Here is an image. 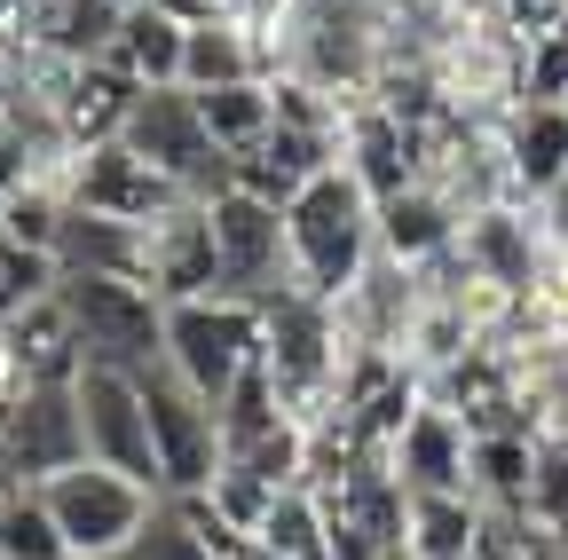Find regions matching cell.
<instances>
[{"mask_svg":"<svg viewBox=\"0 0 568 560\" xmlns=\"http://www.w3.org/2000/svg\"><path fill=\"white\" fill-rule=\"evenodd\" d=\"M182 40H190V24L166 17L159 0H151V9H126V17H119L111 63H119V72H134L142 88H182Z\"/></svg>","mask_w":568,"mask_h":560,"instance_id":"cell-22","label":"cell"},{"mask_svg":"<svg viewBox=\"0 0 568 560\" xmlns=\"http://www.w3.org/2000/svg\"><path fill=\"white\" fill-rule=\"evenodd\" d=\"M205 9H213V17H245V9H253V0H205Z\"/></svg>","mask_w":568,"mask_h":560,"instance_id":"cell-36","label":"cell"},{"mask_svg":"<svg viewBox=\"0 0 568 560\" xmlns=\"http://www.w3.org/2000/svg\"><path fill=\"white\" fill-rule=\"evenodd\" d=\"M379 560H418V552H410V544H387V552H379Z\"/></svg>","mask_w":568,"mask_h":560,"instance_id":"cell-37","label":"cell"},{"mask_svg":"<svg viewBox=\"0 0 568 560\" xmlns=\"http://www.w3.org/2000/svg\"><path fill=\"white\" fill-rule=\"evenodd\" d=\"M0 222H9V190H0Z\"/></svg>","mask_w":568,"mask_h":560,"instance_id":"cell-38","label":"cell"},{"mask_svg":"<svg viewBox=\"0 0 568 560\" xmlns=\"http://www.w3.org/2000/svg\"><path fill=\"white\" fill-rule=\"evenodd\" d=\"M205 126H213V143H222L230 159H245L253 143H268V126H276V88L268 80H237V88H205L197 95Z\"/></svg>","mask_w":568,"mask_h":560,"instance_id":"cell-24","label":"cell"},{"mask_svg":"<svg viewBox=\"0 0 568 560\" xmlns=\"http://www.w3.org/2000/svg\"><path fill=\"white\" fill-rule=\"evenodd\" d=\"M205 498L213 506H222L237 529H261V513L284 498V489H268V481H253V474H237V466H222V474H213V489H205Z\"/></svg>","mask_w":568,"mask_h":560,"instance_id":"cell-33","label":"cell"},{"mask_svg":"<svg viewBox=\"0 0 568 560\" xmlns=\"http://www.w3.org/2000/svg\"><path fill=\"white\" fill-rule=\"evenodd\" d=\"M450 253H458V268L474 276V285L506 293V301H537V285H545V276H552V261H560V245H552L545 214H537V205H521V197L466 214Z\"/></svg>","mask_w":568,"mask_h":560,"instance_id":"cell-9","label":"cell"},{"mask_svg":"<svg viewBox=\"0 0 568 560\" xmlns=\"http://www.w3.org/2000/svg\"><path fill=\"white\" fill-rule=\"evenodd\" d=\"M537 214H545V230H552V245L568 253V174H560V182H552V190L537 197Z\"/></svg>","mask_w":568,"mask_h":560,"instance_id":"cell-35","label":"cell"},{"mask_svg":"<svg viewBox=\"0 0 568 560\" xmlns=\"http://www.w3.org/2000/svg\"><path fill=\"white\" fill-rule=\"evenodd\" d=\"M339 166V134H316V126H268V143H253L245 159H237V190H253V197H268V205H293L316 174H332Z\"/></svg>","mask_w":568,"mask_h":560,"instance_id":"cell-16","label":"cell"},{"mask_svg":"<svg viewBox=\"0 0 568 560\" xmlns=\"http://www.w3.org/2000/svg\"><path fill=\"white\" fill-rule=\"evenodd\" d=\"M71 560H80V552H71Z\"/></svg>","mask_w":568,"mask_h":560,"instance_id":"cell-40","label":"cell"},{"mask_svg":"<svg viewBox=\"0 0 568 560\" xmlns=\"http://www.w3.org/2000/svg\"><path fill=\"white\" fill-rule=\"evenodd\" d=\"M142 285H151L166 308L174 301H205L222 285V253H213V214L205 197H182L174 214L151 222V261H142Z\"/></svg>","mask_w":568,"mask_h":560,"instance_id":"cell-13","label":"cell"},{"mask_svg":"<svg viewBox=\"0 0 568 560\" xmlns=\"http://www.w3.org/2000/svg\"><path fill=\"white\" fill-rule=\"evenodd\" d=\"M261 364H268L284 410L316 427V418L332 410V395H339V371H347L339 308L316 301V293H301V285H293V293H276V301L261 308Z\"/></svg>","mask_w":568,"mask_h":560,"instance_id":"cell-2","label":"cell"},{"mask_svg":"<svg viewBox=\"0 0 568 560\" xmlns=\"http://www.w3.org/2000/svg\"><path fill=\"white\" fill-rule=\"evenodd\" d=\"M387 466H395L403 489H474V427L426 395V403L410 410V427L395 435Z\"/></svg>","mask_w":568,"mask_h":560,"instance_id":"cell-15","label":"cell"},{"mask_svg":"<svg viewBox=\"0 0 568 560\" xmlns=\"http://www.w3.org/2000/svg\"><path fill=\"white\" fill-rule=\"evenodd\" d=\"M497 143H506V182L521 205H537L560 174H568V103H514L506 126H497Z\"/></svg>","mask_w":568,"mask_h":560,"instance_id":"cell-17","label":"cell"},{"mask_svg":"<svg viewBox=\"0 0 568 560\" xmlns=\"http://www.w3.org/2000/svg\"><path fill=\"white\" fill-rule=\"evenodd\" d=\"M166 364L222 410L230 387L261 364V308L230 301V293H205V301H174L166 308Z\"/></svg>","mask_w":568,"mask_h":560,"instance_id":"cell-5","label":"cell"},{"mask_svg":"<svg viewBox=\"0 0 568 560\" xmlns=\"http://www.w3.org/2000/svg\"><path fill=\"white\" fill-rule=\"evenodd\" d=\"M237 80H268V63H261L253 32H245L237 17L190 24V40H182V88L205 95V88H237Z\"/></svg>","mask_w":568,"mask_h":560,"instance_id":"cell-21","label":"cell"},{"mask_svg":"<svg viewBox=\"0 0 568 560\" xmlns=\"http://www.w3.org/2000/svg\"><path fill=\"white\" fill-rule=\"evenodd\" d=\"M134 103H142V80H134V72H119L111 55H103V63H80V80H71V95H63L71 143L88 151V143H111V134H126Z\"/></svg>","mask_w":568,"mask_h":560,"instance_id":"cell-20","label":"cell"},{"mask_svg":"<svg viewBox=\"0 0 568 560\" xmlns=\"http://www.w3.org/2000/svg\"><path fill=\"white\" fill-rule=\"evenodd\" d=\"M126 143L151 159L159 174H174L190 197L237 190V159L213 143V126H205V111H197L190 88H142V103H134V119H126Z\"/></svg>","mask_w":568,"mask_h":560,"instance_id":"cell-8","label":"cell"},{"mask_svg":"<svg viewBox=\"0 0 568 560\" xmlns=\"http://www.w3.org/2000/svg\"><path fill=\"white\" fill-rule=\"evenodd\" d=\"M80 418H88V458L134 474L159 489V450H151V403H142V371L126 364H80Z\"/></svg>","mask_w":568,"mask_h":560,"instance_id":"cell-11","label":"cell"},{"mask_svg":"<svg viewBox=\"0 0 568 560\" xmlns=\"http://www.w3.org/2000/svg\"><path fill=\"white\" fill-rule=\"evenodd\" d=\"M151 261V222H119L95 214V205H71L63 197V230H55V268H95V276H142Z\"/></svg>","mask_w":568,"mask_h":560,"instance_id":"cell-18","label":"cell"},{"mask_svg":"<svg viewBox=\"0 0 568 560\" xmlns=\"http://www.w3.org/2000/svg\"><path fill=\"white\" fill-rule=\"evenodd\" d=\"M450 245H458V205L435 182H410V190L379 197V253L426 268V261H443Z\"/></svg>","mask_w":568,"mask_h":560,"instance_id":"cell-19","label":"cell"},{"mask_svg":"<svg viewBox=\"0 0 568 560\" xmlns=\"http://www.w3.org/2000/svg\"><path fill=\"white\" fill-rule=\"evenodd\" d=\"M71 332H80L88 347V364H159L166 356V301L142 285V276H95V268H71L63 285H55Z\"/></svg>","mask_w":568,"mask_h":560,"instance_id":"cell-3","label":"cell"},{"mask_svg":"<svg viewBox=\"0 0 568 560\" xmlns=\"http://www.w3.org/2000/svg\"><path fill=\"white\" fill-rule=\"evenodd\" d=\"M529 474H537V435H474V498L481 506H529Z\"/></svg>","mask_w":568,"mask_h":560,"instance_id":"cell-26","label":"cell"},{"mask_svg":"<svg viewBox=\"0 0 568 560\" xmlns=\"http://www.w3.org/2000/svg\"><path fill=\"white\" fill-rule=\"evenodd\" d=\"M119 560H222V552H213V544L190 529V513H182L174 498H159L151 521H142V537H134Z\"/></svg>","mask_w":568,"mask_h":560,"instance_id":"cell-29","label":"cell"},{"mask_svg":"<svg viewBox=\"0 0 568 560\" xmlns=\"http://www.w3.org/2000/svg\"><path fill=\"white\" fill-rule=\"evenodd\" d=\"M40 498H48L55 529L71 537L80 560H119L142 537V521H151L159 489L119 474V466H103V458H80V466H63L55 481H40Z\"/></svg>","mask_w":568,"mask_h":560,"instance_id":"cell-4","label":"cell"},{"mask_svg":"<svg viewBox=\"0 0 568 560\" xmlns=\"http://www.w3.org/2000/svg\"><path fill=\"white\" fill-rule=\"evenodd\" d=\"M55 285H63L55 253H40V245H24V237L0 230V316H24V308L48 301Z\"/></svg>","mask_w":568,"mask_h":560,"instance_id":"cell-28","label":"cell"},{"mask_svg":"<svg viewBox=\"0 0 568 560\" xmlns=\"http://www.w3.org/2000/svg\"><path fill=\"white\" fill-rule=\"evenodd\" d=\"M418 134H426V126H410L403 111H387V103L372 95V103H355V111L339 119V166L364 182L372 205H379V197H395V190L418 182Z\"/></svg>","mask_w":568,"mask_h":560,"instance_id":"cell-14","label":"cell"},{"mask_svg":"<svg viewBox=\"0 0 568 560\" xmlns=\"http://www.w3.org/2000/svg\"><path fill=\"white\" fill-rule=\"evenodd\" d=\"M521 103H568V32L521 48Z\"/></svg>","mask_w":568,"mask_h":560,"instance_id":"cell-31","label":"cell"},{"mask_svg":"<svg viewBox=\"0 0 568 560\" xmlns=\"http://www.w3.org/2000/svg\"><path fill=\"white\" fill-rule=\"evenodd\" d=\"M474 529H481V498H474V489H410L403 544L418 560H474Z\"/></svg>","mask_w":568,"mask_h":560,"instance_id":"cell-23","label":"cell"},{"mask_svg":"<svg viewBox=\"0 0 568 560\" xmlns=\"http://www.w3.org/2000/svg\"><path fill=\"white\" fill-rule=\"evenodd\" d=\"M529 513H537V529L568 537V435H537V474H529Z\"/></svg>","mask_w":568,"mask_h":560,"instance_id":"cell-30","label":"cell"},{"mask_svg":"<svg viewBox=\"0 0 568 560\" xmlns=\"http://www.w3.org/2000/svg\"><path fill=\"white\" fill-rule=\"evenodd\" d=\"M560 32H568V9H560Z\"/></svg>","mask_w":568,"mask_h":560,"instance_id":"cell-39","label":"cell"},{"mask_svg":"<svg viewBox=\"0 0 568 560\" xmlns=\"http://www.w3.org/2000/svg\"><path fill=\"white\" fill-rule=\"evenodd\" d=\"M560 9H568V0H489V17L506 24V32H521V40L560 32Z\"/></svg>","mask_w":568,"mask_h":560,"instance_id":"cell-34","label":"cell"},{"mask_svg":"<svg viewBox=\"0 0 568 560\" xmlns=\"http://www.w3.org/2000/svg\"><path fill=\"white\" fill-rule=\"evenodd\" d=\"M63 197L71 205H95V214H119V222H159V214H174L190 190L174 174H159L126 134H111V143H88L80 159H71Z\"/></svg>","mask_w":568,"mask_h":560,"instance_id":"cell-12","label":"cell"},{"mask_svg":"<svg viewBox=\"0 0 568 560\" xmlns=\"http://www.w3.org/2000/svg\"><path fill=\"white\" fill-rule=\"evenodd\" d=\"M9 237H24V245H40V253H55V230H63V190H17L9 197V222H0Z\"/></svg>","mask_w":568,"mask_h":560,"instance_id":"cell-32","label":"cell"},{"mask_svg":"<svg viewBox=\"0 0 568 560\" xmlns=\"http://www.w3.org/2000/svg\"><path fill=\"white\" fill-rule=\"evenodd\" d=\"M0 560H71V537L55 529L40 489H9L0 498Z\"/></svg>","mask_w":568,"mask_h":560,"instance_id":"cell-27","label":"cell"},{"mask_svg":"<svg viewBox=\"0 0 568 560\" xmlns=\"http://www.w3.org/2000/svg\"><path fill=\"white\" fill-rule=\"evenodd\" d=\"M284 237H293L301 293L339 301L355 276L372 268V253H379V205H372V190L355 182L347 166H332V174H316L293 205H284Z\"/></svg>","mask_w":568,"mask_h":560,"instance_id":"cell-1","label":"cell"},{"mask_svg":"<svg viewBox=\"0 0 568 560\" xmlns=\"http://www.w3.org/2000/svg\"><path fill=\"white\" fill-rule=\"evenodd\" d=\"M276 560H332V513H324V498L308 481H293L284 498L261 513V529H253Z\"/></svg>","mask_w":568,"mask_h":560,"instance_id":"cell-25","label":"cell"},{"mask_svg":"<svg viewBox=\"0 0 568 560\" xmlns=\"http://www.w3.org/2000/svg\"><path fill=\"white\" fill-rule=\"evenodd\" d=\"M205 214H213V253H222V285L213 293L268 308L276 293L301 285L293 276V237H284V205H268L253 190H222V197H205Z\"/></svg>","mask_w":568,"mask_h":560,"instance_id":"cell-7","label":"cell"},{"mask_svg":"<svg viewBox=\"0 0 568 560\" xmlns=\"http://www.w3.org/2000/svg\"><path fill=\"white\" fill-rule=\"evenodd\" d=\"M142 403H151V450H159V498L213 489L222 474V410H213L166 356L142 364Z\"/></svg>","mask_w":568,"mask_h":560,"instance_id":"cell-6","label":"cell"},{"mask_svg":"<svg viewBox=\"0 0 568 560\" xmlns=\"http://www.w3.org/2000/svg\"><path fill=\"white\" fill-rule=\"evenodd\" d=\"M88 458V418H80V387H24L0 418V481L9 489H40L63 466Z\"/></svg>","mask_w":568,"mask_h":560,"instance_id":"cell-10","label":"cell"}]
</instances>
